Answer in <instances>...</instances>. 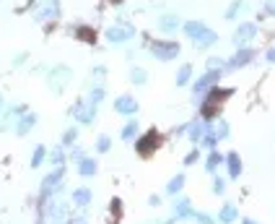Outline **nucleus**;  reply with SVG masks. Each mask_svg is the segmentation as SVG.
I'll return each mask as SVG.
<instances>
[{
    "label": "nucleus",
    "mask_w": 275,
    "mask_h": 224,
    "mask_svg": "<svg viewBox=\"0 0 275 224\" xmlns=\"http://www.w3.org/2000/svg\"><path fill=\"white\" fill-rule=\"evenodd\" d=\"M143 47L159 63H174L182 55V45L177 40H169V36H145L143 34Z\"/></svg>",
    "instance_id": "f257e3e1"
},
{
    "label": "nucleus",
    "mask_w": 275,
    "mask_h": 224,
    "mask_svg": "<svg viewBox=\"0 0 275 224\" xmlns=\"http://www.w3.org/2000/svg\"><path fill=\"white\" fill-rule=\"evenodd\" d=\"M135 40H138V26L125 21V18H117L112 26L104 29V42L109 47H128Z\"/></svg>",
    "instance_id": "f03ea898"
},
{
    "label": "nucleus",
    "mask_w": 275,
    "mask_h": 224,
    "mask_svg": "<svg viewBox=\"0 0 275 224\" xmlns=\"http://www.w3.org/2000/svg\"><path fill=\"white\" fill-rule=\"evenodd\" d=\"M73 79H75V73H73V68L70 65H65V63H57V65H50V70L45 73V84H47V89L52 91V94H65V89L73 84Z\"/></svg>",
    "instance_id": "7ed1b4c3"
},
{
    "label": "nucleus",
    "mask_w": 275,
    "mask_h": 224,
    "mask_svg": "<svg viewBox=\"0 0 275 224\" xmlns=\"http://www.w3.org/2000/svg\"><path fill=\"white\" fill-rule=\"evenodd\" d=\"M65 175H68L65 164L62 167H52V172L42 180V185H39V203L50 201V198H55V196H60L65 191Z\"/></svg>",
    "instance_id": "20e7f679"
},
{
    "label": "nucleus",
    "mask_w": 275,
    "mask_h": 224,
    "mask_svg": "<svg viewBox=\"0 0 275 224\" xmlns=\"http://www.w3.org/2000/svg\"><path fill=\"white\" fill-rule=\"evenodd\" d=\"M68 115H70L73 123H78L81 128H89V125H94V120L99 118V107L91 104L86 97H81V99H75V102L70 104Z\"/></svg>",
    "instance_id": "39448f33"
},
{
    "label": "nucleus",
    "mask_w": 275,
    "mask_h": 224,
    "mask_svg": "<svg viewBox=\"0 0 275 224\" xmlns=\"http://www.w3.org/2000/svg\"><path fill=\"white\" fill-rule=\"evenodd\" d=\"M221 79H223V73L221 70H205L203 76H198L192 84H189V91H192V104L198 107L200 102H203V97L213 89V86H218L221 84Z\"/></svg>",
    "instance_id": "423d86ee"
},
{
    "label": "nucleus",
    "mask_w": 275,
    "mask_h": 224,
    "mask_svg": "<svg viewBox=\"0 0 275 224\" xmlns=\"http://www.w3.org/2000/svg\"><path fill=\"white\" fill-rule=\"evenodd\" d=\"M60 16H62V3L60 0H39V6L31 13V18L36 24H50V21H57Z\"/></svg>",
    "instance_id": "0eeeda50"
},
{
    "label": "nucleus",
    "mask_w": 275,
    "mask_h": 224,
    "mask_svg": "<svg viewBox=\"0 0 275 224\" xmlns=\"http://www.w3.org/2000/svg\"><path fill=\"white\" fill-rule=\"evenodd\" d=\"M112 109L117 112V115H122V118H135L140 112V102L133 94H117L114 102H112Z\"/></svg>",
    "instance_id": "6e6552de"
},
{
    "label": "nucleus",
    "mask_w": 275,
    "mask_h": 224,
    "mask_svg": "<svg viewBox=\"0 0 275 224\" xmlns=\"http://www.w3.org/2000/svg\"><path fill=\"white\" fill-rule=\"evenodd\" d=\"M133 143H135V152H138L140 157H151L156 148L161 146V133H159V130H145V133H140Z\"/></svg>",
    "instance_id": "1a4fd4ad"
},
{
    "label": "nucleus",
    "mask_w": 275,
    "mask_h": 224,
    "mask_svg": "<svg viewBox=\"0 0 275 224\" xmlns=\"http://www.w3.org/2000/svg\"><path fill=\"white\" fill-rule=\"evenodd\" d=\"M156 29H159V34H166V36H172V34H179L182 31V24H184V18L179 16V13H172V11H166V13H159L156 16Z\"/></svg>",
    "instance_id": "9d476101"
},
{
    "label": "nucleus",
    "mask_w": 275,
    "mask_h": 224,
    "mask_svg": "<svg viewBox=\"0 0 275 224\" xmlns=\"http://www.w3.org/2000/svg\"><path fill=\"white\" fill-rule=\"evenodd\" d=\"M26 109H29V107H26V104H21V102H16V104H6V107H3V115H0V130H3V133L13 130L16 120L24 115Z\"/></svg>",
    "instance_id": "9b49d317"
},
{
    "label": "nucleus",
    "mask_w": 275,
    "mask_h": 224,
    "mask_svg": "<svg viewBox=\"0 0 275 224\" xmlns=\"http://www.w3.org/2000/svg\"><path fill=\"white\" fill-rule=\"evenodd\" d=\"M172 216L177 219V221H187V219H195V206H192V201L187 198V196H174V201H172Z\"/></svg>",
    "instance_id": "f8f14e48"
},
{
    "label": "nucleus",
    "mask_w": 275,
    "mask_h": 224,
    "mask_svg": "<svg viewBox=\"0 0 275 224\" xmlns=\"http://www.w3.org/2000/svg\"><path fill=\"white\" fill-rule=\"evenodd\" d=\"M36 123H39V115H36V112H31V109H26L24 115L16 120V125H13V133H16L18 138H24V136H29V133L36 128Z\"/></svg>",
    "instance_id": "ddd939ff"
},
{
    "label": "nucleus",
    "mask_w": 275,
    "mask_h": 224,
    "mask_svg": "<svg viewBox=\"0 0 275 224\" xmlns=\"http://www.w3.org/2000/svg\"><path fill=\"white\" fill-rule=\"evenodd\" d=\"M75 175L78 177H83V180H91V177H96L99 175V162L94 159V157H83V159H78L75 162Z\"/></svg>",
    "instance_id": "4468645a"
},
{
    "label": "nucleus",
    "mask_w": 275,
    "mask_h": 224,
    "mask_svg": "<svg viewBox=\"0 0 275 224\" xmlns=\"http://www.w3.org/2000/svg\"><path fill=\"white\" fill-rule=\"evenodd\" d=\"M140 133H143V125H140L138 115H135V118H128V120L122 123V128H120V141H125V143H133V141H135Z\"/></svg>",
    "instance_id": "2eb2a0df"
},
{
    "label": "nucleus",
    "mask_w": 275,
    "mask_h": 224,
    "mask_svg": "<svg viewBox=\"0 0 275 224\" xmlns=\"http://www.w3.org/2000/svg\"><path fill=\"white\" fill-rule=\"evenodd\" d=\"M192 81H195V65H192V63H182V65L177 68V73H174L177 89H187Z\"/></svg>",
    "instance_id": "dca6fc26"
},
{
    "label": "nucleus",
    "mask_w": 275,
    "mask_h": 224,
    "mask_svg": "<svg viewBox=\"0 0 275 224\" xmlns=\"http://www.w3.org/2000/svg\"><path fill=\"white\" fill-rule=\"evenodd\" d=\"M70 201L75 203V209H89L94 203V191L86 188V185H78V188L70 193Z\"/></svg>",
    "instance_id": "f3484780"
},
{
    "label": "nucleus",
    "mask_w": 275,
    "mask_h": 224,
    "mask_svg": "<svg viewBox=\"0 0 275 224\" xmlns=\"http://www.w3.org/2000/svg\"><path fill=\"white\" fill-rule=\"evenodd\" d=\"M70 31L75 34V40H81V42H89V45H96V29L91 24H83V21H78L70 26Z\"/></svg>",
    "instance_id": "a211bd4d"
},
{
    "label": "nucleus",
    "mask_w": 275,
    "mask_h": 224,
    "mask_svg": "<svg viewBox=\"0 0 275 224\" xmlns=\"http://www.w3.org/2000/svg\"><path fill=\"white\" fill-rule=\"evenodd\" d=\"M205 29H208V24H205L203 18H189V21H184V24H182V34L187 36L189 42L198 40V36H200Z\"/></svg>",
    "instance_id": "6ab92c4d"
},
{
    "label": "nucleus",
    "mask_w": 275,
    "mask_h": 224,
    "mask_svg": "<svg viewBox=\"0 0 275 224\" xmlns=\"http://www.w3.org/2000/svg\"><path fill=\"white\" fill-rule=\"evenodd\" d=\"M205 128H208V123H205L200 115L189 120V130H187V141H189V146H198V143H200V138H203Z\"/></svg>",
    "instance_id": "aec40b11"
},
{
    "label": "nucleus",
    "mask_w": 275,
    "mask_h": 224,
    "mask_svg": "<svg viewBox=\"0 0 275 224\" xmlns=\"http://www.w3.org/2000/svg\"><path fill=\"white\" fill-rule=\"evenodd\" d=\"M223 167H226V172H228L231 180H239V177H242V159H239L237 152H228V154H226Z\"/></svg>",
    "instance_id": "412c9836"
},
{
    "label": "nucleus",
    "mask_w": 275,
    "mask_h": 224,
    "mask_svg": "<svg viewBox=\"0 0 275 224\" xmlns=\"http://www.w3.org/2000/svg\"><path fill=\"white\" fill-rule=\"evenodd\" d=\"M252 58H255V50H249V47L237 50V55H234L231 60H226V63H228V70H237V68L249 65V63H252Z\"/></svg>",
    "instance_id": "4be33fe9"
},
{
    "label": "nucleus",
    "mask_w": 275,
    "mask_h": 224,
    "mask_svg": "<svg viewBox=\"0 0 275 224\" xmlns=\"http://www.w3.org/2000/svg\"><path fill=\"white\" fill-rule=\"evenodd\" d=\"M216 45H218V34H216L210 26L198 36V40L192 42V47H195V50H210V47H216Z\"/></svg>",
    "instance_id": "5701e85b"
},
{
    "label": "nucleus",
    "mask_w": 275,
    "mask_h": 224,
    "mask_svg": "<svg viewBox=\"0 0 275 224\" xmlns=\"http://www.w3.org/2000/svg\"><path fill=\"white\" fill-rule=\"evenodd\" d=\"M223 159H226V154H223V152H218V148H213V152H208V154H205V162H203L205 172L216 175V172H218V170L223 167Z\"/></svg>",
    "instance_id": "b1692460"
},
{
    "label": "nucleus",
    "mask_w": 275,
    "mask_h": 224,
    "mask_svg": "<svg viewBox=\"0 0 275 224\" xmlns=\"http://www.w3.org/2000/svg\"><path fill=\"white\" fill-rule=\"evenodd\" d=\"M47 162H50L52 167H62V164H68V148H65L62 143L47 148Z\"/></svg>",
    "instance_id": "393cba45"
},
{
    "label": "nucleus",
    "mask_w": 275,
    "mask_h": 224,
    "mask_svg": "<svg viewBox=\"0 0 275 224\" xmlns=\"http://www.w3.org/2000/svg\"><path fill=\"white\" fill-rule=\"evenodd\" d=\"M255 34H257V26H255L252 21H244V24H242V26L237 29V34H234V42L244 47V45H247V42L252 40Z\"/></svg>",
    "instance_id": "a878e982"
},
{
    "label": "nucleus",
    "mask_w": 275,
    "mask_h": 224,
    "mask_svg": "<svg viewBox=\"0 0 275 224\" xmlns=\"http://www.w3.org/2000/svg\"><path fill=\"white\" fill-rule=\"evenodd\" d=\"M78 138H81V125H78V123H70V125L62 130L60 143H62L65 148H70V146H75V143H78Z\"/></svg>",
    "instance_id": "bb28decb"
},
{
    "label": "nucleus",
    "mask_w": 275,
    "mask_h": 224,
    "mask_svg": "<svg viewBox=\"0 0 275 224\" xmlns=\"http://www.w3.org/2000/svg\"><path fill=\"white\" fill-rule=\"evenodd\" d=\"M128 81H130L133 86H145V84H148V70H145L143 65H130Z\"/></svg>",
    "instance_id": "cd10ccee"
},
{
    "label": "nucleus",
    "mask_w": 275,
    "mask_h": 224,
    "mask_svg": "<svg viewBox=\"0 0 275 224\" xmlns=\"http://www.w3.org/2000/svg\"><path fill=\"white\" fill-rule=\"evenodd\" d=\"M184 182H187V177H184V172H179V175H174V177H172V180L166 182V188H164V193H166V196H172V198H174V196H179V193L184 191Z\"/></svg>",
    "instance_id": "c85d7f7f"
},
{
    "label": "nucleus",
    "mask_w": 275,
    "mask_h": 224,
    "mask_svg": "<svg viewBox=\"0 0 275 224\" xmlns=\"http://www.w3.org/2000/svg\"><path fill=\"white\" fill-rule=\"evenodd\" d=\"M86 99H89L91 104L101 107V104H104V99H107V86L94 81V84H91V89H89V94H86Z\"/></svg>",
    "instance_id": "c756f323"
},
{
    "label": "nucleus",
    "mask_w": 275,
    "mask_h": 224,
    "mask_svg": "<svg viewBox=\"0 0 275 224\" xmlns=\"http://www.w3.org/2000/svg\"><path fill=\"white\" fill-rule=\"evenodd\" d=\"M213 123H208V128H205V133H203V138H200V152H213V148H218V138H216V133H213V128H210Z\"/></svg>",
    "instance_id": "7c9ffc66"
},
{
    "label": "nucleus",
    "mask_w": 275,
    "mask_h": 224,
    "mask_svg": "<svg viewBox=\"0 0 275 224\" xmlns=\"http://www.w3.org/2000/svg\"><path fill=\"white\" fill-rule=\"evenodd\" d=\"M45 162H47V146L45 143H36L34 152H31V162L29 164H31V170H39Z\"/></svg>",
    "instance_id": "2f4dec72"
},
{
    "label": "nucleus",
    "mask_w": 275,
    "mask_h": 224,
    "mask_svg": "<svg viewBox=\"0 0 275 224\" xmlns=\"http://www.w3.org/2000/svg\"><path fill=\"white\" fill-rule=\"evenodd\" d=\"M237 216H239V211H237V206H234V203H223L221 211H218V221L221 224H234V221H237Z\"/></svg>",
    "instance_id": "473e14b6"
},
{
    "label": "nucleus",
    "mask_w": 275,
    "mask_h": 224,
    "mask_svg": "<svg viewBox=\"0 0 275 224\" xmlns=\"http://www.w3.org/2000/svg\"><path fill=\"white\" fill-rule=\"evenodd\" d=\"M94 152H96V154H109V152H112V136L99 133L96 141H94Z\"/></svg>",
    "instance_id": "72a5a7b5"
},
{
    "label": "nucleus",
    "mask_w": 275,
    "mask_h": 224,
    "mask_svg": "<svg viewBox=\"0 0 275 224\" xmlns=\"http://www.w3.org/2000/svg\"><path fill=\"white\" fill-rule=\"evenodd\" d=\"M210 128H213V133H216V138H218V141H226V138H228V133H231V128H228V123H226L223 118H216Z\"/></svg>",
    "instance_id": "f704fd0d"
},
{
    "label": "nucleus",
    "mask_w": 275,
    "mask_h": 224,
    "mask_svg": "<svg viewBox=\"0 0 275 224\" xmlns=\"http://www.w3.org/2000/svg\"><path fill=\"white\" fill-rule=\"evenodd\" d=\"M205 70H221V73H226L228 63L223 58H218V55H210V58H205Z\"/></svg>",
    "instance_id": "c9c22d12"
},
{
    "label": "nucleus",
    "mask_w": 275,
    "mask_h": 224,
    "mask_svg": "<svg viewBox=\"0 0 275 224\" xmlns=\"http://www.w3.org/2000/svg\"><path fill=\"white\" fill-rule=\"evenodd\" d=\"M86 154H89V152H86V146L75 143V146H70V148H68V162H73V164H75L78 159H83Z\"/></svg>",
    "instance_id": "e433bc0d"
},
{
    "label": "nucleus",
    "mask_w": 275,
    "mask_h": 224,
    "mask_svg": "<svg viewBox=\"0 0 275 224\" xmlns=\"http://www.w3.org/2000/svg\"><path fill=\"white\" fill-rule=\"evenodd\" d=\"M91 76H94V81H96V84H104V81H107V76H109V68H107L104 63H96V65L91 68Z\"/></svg>",
    "instance_id": "4c0bfd02"
},
{
    "label": "nucleus",
    "mask_w": 275,
    "mask_h": 224,
    "mask_svg": "<svg viewBox=\"0 0 275 224\" xmlns=\"http://www.w3.org/2000/svg\"><path fill=\"white\" fill-rule=\"evenodd\" d=\"M244 11V0H234V3L226 8V18L234 21V18H239V13Z\"/></svg>",
    "instance_id": "58836bf2"
},
{
    "label": "nucleus",
    "mask_w": 275,
    "mask_h": 224,
    "mask_svg": "<svg viewBox=\"0 0 275 224\" xmlns=\"http://www.w3.org/2000/svg\"><path fill=\"white\" fill-rule=\"evenodd\" d=\"M198 162H200V146H192L189 152L184 154V162L182 164L184 167H192V164H198Z\"/></svg>",
    "instance_id": "ea45409f"
},
{
    "label": "nucleus",
    "mask_w": 275,
    "mask_h": 224,
    "mask_svg": "<svg viewBox=\"0 0 275 224\" xmlns=\"http://www.w3.org/2000/svg\"><path fill=\"white\" fill-rule=\"evenodd\" d=\"M210 188H213L216 196H223V191H226V180H223L221 175H213V185H210Z\"/></svg>",
    "instance_id": "a19ab883"
},
{
    "label": "nucleus",
    "mask_w": 275,
    "mask_h": 224,
    "mask_svg": "<svg viewBox=\"0 0 275 224\" xmlns=\"http://www.w3.org/2000/svg\"><path fill=\"white\" fill-rule=\"evenodd\" d=\"M195 224H216V219L205 211H195Z\"/></svg>",
    "instance_id": "79ce46f5"
},
{
    "label": "nucleus",
    "mask_w": 275,
    "mask_h": 224,
    "mask_svg": "<svg viewBox=\"0 0 275 224\" xmlns=\"http://www.w3.org/2000/svg\"><path fill=\"white\" fill-rule=\"evenodd\" d=\"M26 60H29V52H16L13 60H11V65H13V68H24Z\"/></svg>",
    "instance_id": "37998d69"
},
{
    "label": "nucleus",
    "mask_w": 275,
    "mask_h": 224,
    "mask_svg": "<svg viewBox=\"0 0 275 224\" xmlns=\"http://www.w3.org/2000/svg\"><path fill=\"white\" fill-rule=\"evenodd\" d=\"M187 130H189V120H184L182 125H177L172 133H174V136H187Z\"/></svg>",
    "instance_id": "c03bdc74"
},
{
    "label": "nucleus",
    "mask_w": 275,
    "mask_h": 224,
    "mask_svg": "<svg viewBox=\"0 0 275 224\" xmlns=\"http://www.w3.org/2000/svg\"><path fill=\"white\" fill-rule=\"evenodd\" d=\"M31 70H34V73H42V76H45V73L50 70V65H45V63H39V65H34Z\"/></svg>",
    "instance_id": "a18cd8bd"
},
{
    "label": "nucleus",
    "mask_w": 275,
    "mask_h": 224,
    "mask_svg": "<svg viewBox=\"0 0 275 224\" xmlns=\"http://www.w3.org/2000/svg\"><path fill=\"white\" fill-rule=\"evenodd\" d=\"M148 206H153V209L161 206V196H151V198H148Z\"/></svg>",
    "instance_id": "49530a36"
},
{
    "label": "nucleus",
    "mask_w": 275,
    "mask_h": 224,
    "mask_svg": "<svg viewBox=\"0 0 275 224\" xmlns=\"http://www.w3.org/2000/svg\"><path fill=\"white\" fill-rule=\"evenodd\" d=\"M267 60H270V63H275V50H270V52H267Z\"/></svg>",
    "instance_id": "de8ad7c7"
},
{
    "label": "nucleus",
    "mask_w": 275,
    "mask_h": 224,
    "mask_svg": "<svg viewBox=\"0 0 275 224\" xmlns=\"http://www.w3.org/2000/svg\"><path fill=\"white\" fill-rule=\"evenodd\" d=\"M3 107H6V99H3V94H0V115H3Z\"/></svg>",
    "instance_id": "09e8293b"
},
{
    "label": "nucleus",
    "mask_w": 275,
    "mask_h": 224,
    "mask_svg": "<svg viewBox=\"0 0 275 224\" xmlns=\"http://www.w3.org/2000/svg\"><path fill=\"white\" fill-rule=\"evenodd\" d=\"M242 224H255V221H252V219H244V221H242Z\"/></svg>",
    "instance_id": "8fccbe9b"
}]
</instances>
